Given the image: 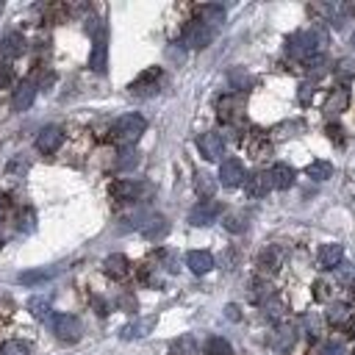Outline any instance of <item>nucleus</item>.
<instances>
[{
	"instance_id": "nucleus-1",
	"label": "nucleus",
	"mask_w": 355,
	"mask_h": 355,
	"mask_svg": "<svg viewBox=\"0 0 355 355\" xmlns=\"http://www.w3.org/2000/svg\"><path fill=\"white\" fill-rule=\"evenodd\" d=\"M145 130H148L145 117H141V114H125V117H119V119L114 122L111 136H114L117 145H122V148H133L136 141L141 139V133H145Z\"/></svg>"
},
{
	"instance_id": "nucleus-2",
	"label": "nucleus",
	"mask_w": 355,
	"mask_h": 355,
	"mask_svg": "<svg viewBox=\"0 0 355 355\" xmlns=\"http://www.w3.org/2000/svg\"><path fill=\"white\" fill-rule=\"evenodd\" d=\"M319 45H322V34H317V31H297V34H292L286 39V53L292 58H297V61H308V58L317 56Z\"/></svg>"
},
{
	"instance_id": "nucleus-3",
	"label": "nucleus",
	"mask_w": 355,
	"mask_h": 355,
	"mask_svg": "<svg viewBox=\"0 0 355 355\" xmlns=\"http://www.w3.org/2000/svg\"><path fill=\"white\" fill-rule=\"evenodd\" d=\"M53 333L64 344H76L84 336V325L73 314H58V317H53Z\"/></svg>"
},
{
	"instance_id": "nucleus-4",
	"label": "nucleus",
	"mask_w": 355,
	"mask_h": 355,
	"mask_svg": "<svg viewBox=\"0 0 355 355\" xmlns=\"http://www.w3.org/2000/svg\"><path fill=\"white\" fill-rule=\"evenodd\" d=\"M211 39H214V28L205 25V23H200V20L189 23V25L183 28V36H181L183 47H192V50H203V47H208V45H211Z\"/></svg>"
},
{
	"instance_id": "nucleus-5",
	"label": "nucleus",
	"mask_w": 355,
	"mask_h": 355,
	"mask_svg": "<svg viewBox=\"0 0 355 355\" xmlns=\"http://www.w3.org/2000/svg\"><path fill=\"white\" fill-rule=\"evenodd\" d=\"M222 214V203L220 200H200L192 211H189V222L203 228V225H211V222H217Z\"/></svg>"
},
{
	"instance_id": "nucleus-6",
	"label": "nucleus",
	"mask_w": 355,
	"mask_h": 355,
	"mask_svg": "<svg viewBox=\"0 0 355 355\" xmlns=\"http://www.w3.org/2000/svg\"><path fill=\"white\" fill-rule=\"evenodd\" d=\"M197 150H200V156L205 161H220L225 156V139L220 133H214V130H208V133H203L197 139Z\"/></svg>"
},
{
	"instance_id": "nucleus-7",
	"label": "nucleus",
	"mask_w": 355,
	"mask_h": 355,
	"mask_svg": "<svg viewBox=\"0 0 355 355\" xmlns=\"http://www.w3.org/2000/svg\"><path fill=\"white\" fill-rule=\"evenodd\" d=\"M247 181V172H244V164L239 159H225L222 167H220V183L225 189H236Z\"/></svg>"
},
{
	"instance_id": "nucleus-8",
	"label": "nucleus",
	"mask_w": 355,
	"mask_h": 355,
	"mask_svg": "<svg viewBox=\"0 0 355 355\" xmlns=\"http://www.w3.org/2000/svg\"><path fill=\"white\" fill-rule=\"evenodd\" d=\"M145 192H148L145 183L125 181V178L117 181V183H111V197H114V200H122V203H136V200L145 197Z\"/></svg>"
},
{
	"instance_id": "nucleus-9",
	"label": "nucleus",
	"mask_w": 355,
	"mask_h": 355,
	"mask_svg": "<svg viewBox=\"0 0 355 355\" xmlns=\"http://www.w3.org/2000/svg\"><path fill=\"white\" fill-rule=\"evenodd\" d=\"M61 141H64V130L58 125H47L36 136V150L39 153H56L61 148Z\"/></svg>"
},
{
	"instance_id": "nucleus-10",
	"label": "nucleus",
	"mask_w": 355,
	"mask_h": 355,
	"mask_svg": "<svg viewBox=\"0 0 355 355\" xmlns=\"http://www.w3.org/2000/svg\"><path fill=\"white\" fill-rule=\"evenodd\" d=\"M25 50H28V42L20 31H9V34H3V39H0V56L3 58H20Z\"/></svg>"
},
{
	"instance_id": "nucleus-11",
	"label": "nucleus",
	"mask_w": 355,
	"mask_h": 355,
	"mask_svg": "<svg viewBox=\"0 0 355 355\" xmlns=\"http://www.w3.org/2000/svg\"><path fill=\"white\" fill-rule=\"evenodd\" d=\"M272 189H275V186H272V175H269V172H253V175H247V181H244V192H247V197H253V200L266 197Z\"/></svg>"
},
{
	"instance_id": "nucleus-12",
	"label": "nucleus",
	"mask_w": 355,
	"mask_h": 355,
	"mask_svg": "<svg viewBox=\"0 0 355 355\" xmlns=\"http://www.w3.org/2000/svg\"><path fill=\"white\" fill-rule=\"evenodd\" d=\"M34 100H36V84L34 81H23V84H17V89L12 95V108L14 111H28L34 106Z\"/></svg>"
},
{
	"instance_id": "nucleus-13",
	"label": "nucleus",
	"mask_w": 355,
	"mask_h": 355,
	"mask_svg": "<svg viewBox=\"0 0 355 355\" xmlns=\"http://www.w3.org/2000/svg\"><path fill=\"white\" fill-rule=\"evenodd\" d=\"M283 250L277 247V244H269L261 255H258V269L261 272H266V275H272V272H280V266H283Z\"/></svg>"
},
{
	"instance_id": "nucleus-14",
	"label": "nucleus",
	"mask_w": 355,
	"mask_h": 355,
	"mask_svg": "<svg viewBox=\"0 0 355 355\" xmlns=\"http://www.w3.org/2000/svg\"><path fill=\"white\" fill-rule=\"evenodd\" d=\"M186 266L194 272V275H208L211 269H214V255L205 253V250H192L186 255Z\"/></svg>"
},
{
	"instance_id": "nucleus-15",
	"label": "nucleus",
	"mask_w": 355,
	"mask_h": 355,
	"mask_svg": "<svg viewBox=\"0 0 355 355\" xmlns=\"http://www.w3.org/2000/svg\"><path fill=\"white\" fill-rule=\"evenodd\" d=\"M341 258H344V247L330 242V244H322L319 247V266L325 269H339L341 266Z\"/></svg>"
},
{
	"instance_id": "nucleus-16",
	"label": "nucleus",
	"mask_w": 355,
	"mask_h": 355,
	"mask_svg": "<svg viewBox=\"0 0 355 355\" xmlns=\"http://www.w3.org/2000/svg\"><path fill=\"white\" fill-rule=\"evenodd\" d=\"M103 272H106L108 277H114V280H122V277L130 272V261H128L122 253H114V255H108V258L103 261Z\"/></svg>"
},
{
	"instance_id": "nucleus-17",
	"label": "nucleus",
	"mask_w": 355,
	"mask_h": 355,
	"mask_svg": "<svg viewBox=\"0 0 355 355\" xmlns=\"http://www.w3.org/2000/svg\"><path fill=\"white\" fill-rule=\"evenodd\" d=\"M167 233H170V222H167L161 214H153V217L145 222V228H141V236L150 239V242H161Z\"/></svg>"
},
{
	"instance_id": "nucleus-18",
	"label": "nucleus",
	"mask_w": 355,
	"mask_h": 355,
	"mask_svg": "<svg viewBox=\"0 0 355 355\" xmlns=\"http://www.w3.org/2000/svg\"><path fill=\"white\" fill-rule=\"evenodd\" d=\"M269 175H272V186L275 189H280V192H286V189H292L295 186V170L292 167H286V164H275L272 170H269Z\"/></svg>"
},
{
	"instance_id": "nucleus-19",
	"label": "nucleus",
	"mask_w": 355,
	"mask_h": 355,
	"mask_svg": "<svg viewBox=\"0 0 355 355\" xmlns=\"http://www.w3.org/2000/svg\"><path fill=\"white\" fill-rule=\"evenodd\" d=\"M153 325H156V319H153V317H150V319L130 322V325H125V328L119 330V339H125V341H130V339H141V336H148V333L153 330Z\"/></svg>"
},
{
	"instance_id": "nucleus-20",
	"label": "nucleus",
	"mask_w": 355,
	"mask_h": 355,
	"mask_svg": "<svg viewBox=\"0 0 355 355\" xmlns=\"http://www.w3.org/2000/svg\"><path fill=\"white\" fill-rule=\"evenodd\" d=\"M106 61H108V47H106V39L98 36L95 39V47L89 53V67L95 69V73H106Z\"/></svg>"
},
{
	"instance_id": "nucleus-21",
	"label": "nucleus",
	"mask_w": 355,
	"mask_h": 355,
	"mask_svg": "<svg viewBox=\"0 0 355 355\" xmlns=\"http://www.w3.org/2000/svg\"><path fill=\"white\" fill-rule=\"evenodd\" d=\"M156 81H159V69H150V73H145L139 81L130 84V92L133 95H141V98H145V95H156L159 92L156 89Z\"/></svg>"
},
{
	"instance_id": "nucleus-22",
	"label": "nucleus",
	"mask_w": 355,
	"mask_h": 355,
	"mask_svg": "<svg viewBox=\"0 0 355 355\" xmlns=\"http://www.w3.org/2000/svg\"><path fill=\"white\" fill-rule=\"evenodd\" d=\"M295 339H297V330H295L292 325H277V330H275V336H272V344H275L277 350H283V352H289L292 344H295Z\"/></svg>"
},
{
	"instance_id": "nucleus-23",
	"label": "nucleus",
	"mask_w": 355,
	"mask_h": 355,
	"mask_svg": "<svg viewBox=\"0 0 355 355\" xmlns=\"http://www.w3.org/2000/svg\"><path fill=\"white\" fill-rule=\"evenodd\" d=\"M53 275H56V269H28V272L17 275V283H23V286H39V283L50 280Z\"/></svg>"
},
{
	"instance_id": "nucleus-24",
	"label": "nucleus",
	"mask_w": 355,
	"mask_h": 355,
	"mask_svg": "<svg viewBox=\"0 0 355 355\" xmlns=\"http://www.w3.org/2000/svg\"><path fill=\"white\" fill-rule=\"evenodd\" d=\"M347 103H350V89L339 87V89H333V95L328 98V103H325V111H328V114L347 111Z\"/></svg>"
},
{
	"instance_id": "nucleus-25",
	"label": "nucleus",
	"mask_w": 355,
	"mask_h": 355,
	"mask_svg": "<svg viewBox=\"0 0 355 355\" xmlns=\"http://www.w3.org/2000/svg\"><path fill=\"white\" fill-rule=\"evenodd\" d=\"M200 23L205 25H222L225 23V9L222 6H214V3H208V6H200Z\"/></svg>"
},
{
	"instance_id": "nucleus-26",
	"label": "nucleus",
	"mask_w": 355,
	"mask_h": 355,
	"mask_svg": "<svg viewBox=\"0 0 355 355\" xmlns=\"http://www.w3.org/2000/svg\"><path fill=\"white\" fill-rule=\"evenodd\" d=\"M194 189H197V194H200L203 200H214V192H217V181L211 178L208 172H197V178H194Z\"/></svg>"
},
{
	"instance_id": "nucleus-27",
	"label": "nucleus",
	"mask_w": 355,
	"mask_h": 355,
	"mask_svg": "<svg viewBox=\"0 0 355 355\" xmlns=\"http://www.w3.org/2000/svg\"><path fill=\"white\" fill-rule=\"evenodd\" d=\"M170 355H197V341L194 336H178L170 344Z\"/></svg>"
},
{
	"instance_id": "nucleus-28",
	"label": "nucleus",
	"mask_w": 355,
	"mask_h": 355,
	"mask_svg": "<svg viewBox=\"0 0 355 355\" xmlns=\"http://www.w3.org/2000/svg\"><path fill=\"white\" fill-rule=\"evenodd\" d=\"M328 322L336 325V328H347V325L352 322V314H350V308H347L344 303H336V306L328 311Z\"/></svg>"
},
{
	"instance_id": "nucleus-29",
	"label": "nucleus",
	"mask_w": 355,
	"mask_h": 355,
	"mask_svg": "<svg viewBox=\"0 0 355 355\" xmlns=\"http://www.w3.org/2000/svg\"><path fill=\"white\" fill-rule=\"evenodd\" d=\"M28 311H31L34 319L45 322V319L50 317V300H47V297H31V300H28Z\"/></svg>"
},
{
	"instance_id": "nucleus-30",
	"label": "nucleus",
	"mask_w": 355,
	"mask_h": 355,
	"mask_svg": "<svg viewBox=\"0 0 355 355\" xmlns=\"http://www.w3.org/2000/svg\"><path fill=\"white\" fill-rule=\"evenodd\" d=\"M306 69H308V76L311 78H322L325 73H328V69H330V61H328V56H314V58H308L306 61Z\"/></svg>"
},
{
	"instance_id": "nucleus-31",
	"label": "nucleus",
	"mask_w": 355,
	"mask_h": 355,
	"mask_svg": "<svg viewBox=\"0 0 355 355\" xmlns=\"http://www.w3.org/2000/svg\"><path fill=\"white\" fill-rule=\"evenodd\" d=\"M250 297H253V303L264 306V303H269V300L275 297V289L269 286V283H264V280H255V283H253V292H250Z\"/></svg>"
},
{
	"instance_id": "nucleus-32",
	"label": "nucleus",
	"mask_w": 355,
	"mask_h": 355,
	"mask_svg": "<svg viewBox=\"0 0 355 355\" xmlns=\"http://www.w3.org/2000/svg\"><path fill=\"white\" fill-rule=\"evenodd\" d=\"M205 355H233V350L222 336H211L205 341Z\"/></svg>"
},
{
	"instance_id": "nucleus-33",
	"label": "nucleus",
	"mask_w": 355,
	"mask_h": 355,
	"mask_svg": "<svg viewBox=\"0 0 355 355\" xmlns=\"http://www.w3.org/2000/svg\"><path fill=\"white\" fill-rule=\"evenodd\" d=\"M239 108H242V100H236V98H222V100H220V119L231 122L233 117H239Z\"/></svg>"
},
{
	"instance_id": "nucleus-34",
	"label": "nucleus",
	"mask_w": 355,
	"mask_h": 355,
	"mask_svg": "<svg viewBox=\"0 0 355 355\" xmlns=\"http://www.w3.org/2000/svg\"><path fill=\"white\" fill-rule=\"evenodd\" d=\"M306 175L314 178V181H328V178L333 175V164H328V161H314V164H308Z\"/></svg>"
},
{
	"instance_id": "nucleus-35",
	"label": "nucleus",
	"mask_w": 355,
	"mask_h": 355,
	"mask_svg": "<svg viewBox=\"0 0 355 355\" xmlns=\"http://www.w3.org/2000/svg\"><path fill=\"white\" fill-rule=\"evenodd\" d=\"M139 164V153L133 148H122L117 156V170H133Z\"/></svg>"
},
{
	"instance_id": "nucleus-36",
	"label": "nucleus",
	"mask_w": 355,
	"mask_h": 355,
	"mask_svg": "<svg viewBox=\"0 0 355 355\" xmlns=\"http://www.w3.org/2000/svg\"><path fill=\"white\" fill-rule=\"evenodd\" d=\"M0 355H31V347H28L25 341L12 339V341H3V344H0Z\"/></svg>"
},
{
	"instance_id": "nucleus-37",
	"label": "nucleus",
	"mask_w": 355,
	"mask_h": 355,
	"mask_svg": "<svg viewBox=\"0 0 355 355\" xmlns=\"http://www.w3.org/2000/svg\"><path fill=\"white\" fill-rule=\"evenodd\" d=\"M261 308H264V317H266V319L280 322V317H283V303H280L277 297H272V300H269V303H264Z\"/></svg>"
},
{
	"instance_id": "nucleus-38",
	"label": "nucleus",
	"mask_w": 355,
	"mask_h": 355,
	"mask_svg": "<svg viewBox=\"0 0 355 355\" xmlns=\"http://www.w3.org/2000/svg\"><path fill=\"white\" fill-rule=\"evenodd\" d=\"M25 172H28V161H25V159H12V161H9V167H6V175H9V178H14V181H17V178H23Z\"/></svg>"
},
{
	"instance_id": "nucleus-39",
	"label": "nucleus",
	"mask_w": 355,
	"mask_h": 355,
	"mask_svg": "<svg viewBox=\"0 0 355 355\" xmlns=\"http://www.w3.org/2000/svg\"><path fill=\"white\" fill-rule=\"evenodd\" d=\"M34 228H36V214L31 208H25L23 214H20V231L23 233H34Z\"/></svg>"
},
{
	"instance_id": "nucleus-40",
	"label": "nucleus",
	"mask_w": 355,
	"mask_h": 355,
	"mask_svg": "<svg viewBox=\"0 0 355 355\" xmlns=\"http://www.w3.org/2000/svg\"><path fill=\"white\" fill-rule=\"evenodd\" d=\"M225 228H228L231 233H242V231L247 228V222H244L242 214H228V217H225Z\"/></svg>"
},
{
	"instance_id": "nucleus-41",
	"label": "nucleus",
	"mask_w": 355,
	"mask_h": 355,
	"mask_svg": "<svg viewBox=\"0 0 355 355\" xmlns=\"http://www.w3.org/2000/svg\"><path fill=\"white\" fill-rule=\"evenodd\" d=\"M12 84H14V69L6 61H0V89H9Z\"/></svg>"
},
{
	"instance_id": "nucleus-42",
	"label": "nucleus",
	"mask_w": 355,
	"mask_h": 355,
	"mask_svg": "<svg viewBox=\"0 0 355 355\" xmlns=\"http://www.w3.org/2000/svg\"><path fill=\"white\" fill-rule=\"evenodd\" d=\"M319 355H347V350H344L341 341H328V344L319 350Z\"/></svg>"
},
{
	"instance_id": "nucleus-43",
	"label": "nucleus",
	"mask_w": 355,
	"mask_h": 355,
	"mask_svg": "<svg viewBox=\"0 0 355 355\" xmlns=\"http://www.w3.org/2000/svg\"><path fill=\"white\" fill-rule=\"evenodd\" d=\"M336 73H339V78H341V81H347V78H355V61H341Z\"/></svg>"
},
{
	"instance_id": "nucleus-44",
	"label": "nucleus",
	"mask_w": 355,
	"mask_h": 355,
	"mask_svg": "<svg viewBox=\"0 0 355 355\" xmlns=\"http://www.w3.org/2000/svg\"><path fill=\"white\" fill-rule=\"evenodd\" d=\"M328 295H330V286H328V283H322V280H317V283H314V300L322 303Z\"/></svg>"
},
{
	"instance_id": "nucleus-45",
	"label": "nucleus",
	"mask_w": 355,
	"mask_h": 355,
	"mask_svg": "<svg viewBox=\"0 0 355 355\" xmlns=\"http://www.w3.org/2000/svg\"><path fill=\"white\" fill-rule=\"evenodd\" d=\"M314 100V87L311 84H303L300 87V103H311Z\"/></svg>"
},
{
	"instance_id": "nucleus-46",
	"label": "nucleus",
	"mask_w": 355,
	"mask_h": 355,
	"mask_svg": "<svg viewBox=\"0 0 355 355\" xmlns=\"http://www.w3.org/2000/svg\"><path fill=\"white\" fill-rule=\"evenodd\" d=\"M92 306H95V311H98L100 317H106V314H108V303H106V300H100V297H92Z\"/></svg>"
},
{
	"instance_id": "nucleus-47",
	"label": "nucleus",
	"mask_w": 355,
	"mask_h": 355,
	"mask_svg": "<svg viewBox=\"0 0 355 355\" xmlns=\"http://www.w3.org/2000/svg\"><path fill=\"white\" fill-rule=\"evenodd\" d=\"M119 308H128V311H136V300L130 295H122L119 297Z\"/></svg>"
},
{
	"instance_id": "nucleus-48",
	"label": "nucleus",
	"mask_w": 355,
	"mask_h": 355,
	"mask_svg": "<svg viewBox=\"0 0 355 355\" xmlns=\"http://www.w3.org/2000/svg\"><path fill=\"white\" fill-rule=\"evenodd\" d=\"M6 214H9V197H6V194H0V222L6 220Z\"/></svg>"
},
{
	"instance_id": "nucleus-49",
	"label": "nucleus",
	"mask_w": 355,
	"mask_h": 355,
	"mask_svg": "<svg viewBox=\"0 0 355 355\" xmlns=\"http://www.w3.org/2000/svg\"><path fill=\"white\" fill-rule=\"evenodd\" d=\"M339 277H341L344 283H347V280H352V283H355V269H352V264H347V269H341V275H339Z\"/></svg>"
},
{
	"instance_id": "nucleus-50",
	"label": "nucleus",
	"mask_w": 355,
	"mask_h": 355,
	"mask_svg": "<svg viewBox=\"0 0 355 355\" xmlns=\"http://www.w3.org/2000/svg\"><path fill=\"white\" fill-rule=\"evenodd\" d=\"M225 311H228V319H239V308L236 306H228Z\"/></svg>"
},
{
	"instance_id": "nucleus-51",
	"label": "nucleus",
	"mask_w": 355,
	"mask_h": 355,
	"mask_svg": "<svg viewBox=\"0 0 355 355\" xmlns=\"http://www.w3.org/2000/svg\"><path fill=\"white\" fill-rule=\"evenodd\" d=\"M350 292H352V300H355V283H352V286H350Z\"/></svg>"
},
{
	"instance_id": "nucleus-52",
	"label": "nucleus",
	"mask_w": 355,
	"mask_h": 355,
	"mask_svg": "<svg viewBox=\"0 0 355 355\" xmlns=\"http://www.w3.org/2000/svg\"><path fill=\"white\" fill-rule=\"evenodd\" d=\"M0 12H3V0H0Z\"/></svg>"
},
{
	"instance_id": "nucleus-53",
	"label": "nucleus",
	"mask_w": 355,
	"mask_h": 355,
	"mask_svg": "<svg viewBox=\"0 0 355 355\" xmlns=\"http://www.w3.org/2000/svg\"><path fill=\"white\" fill-rule=\"evenodd\" d=\"M0 244H3V236H0Z\"/></svg>"
}]
</instances>
